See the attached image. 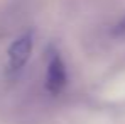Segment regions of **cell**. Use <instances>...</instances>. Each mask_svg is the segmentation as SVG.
I'll list each match as a JSON object with an SVG mask.
<instances>
[{"label":"cell","mask_w":125,"mask_h":124,"mask_svg":"<svg viewBox=\"0 0 125 124\" xmlns=\"http://www.w3.org/2000/svg\"><path fill=\"white\" fill-rule=\"evenodd\" d=\"M32 44H34V34L32 32L22 34L21 38H17L10 44V48H9V66L12 71L21 70L27 63L29 56H31V51H32Z\"/></svg>","instance_id":"7a4b0ae2"},{"label":"cell","mask_w":125,"mask_h":124,"mask_svg":"<svg viewBox=\"0 0 125 124\" xmlns=\"http://www.w3.org/2000/svg\"><path fill=\"white\" fill-rule=\"evenodd\" d=\"M112 32H113L115 36H122V34H125V17L118 22L115 27H113V31H112Z\"/></svg>","instance_id":"3957f363"},{"label":"cell","mask_w":125,"mask_h":124,"mask_svg":"<svg viewBox=\"0 0 125 124\" xmlns=\"http://www.w3.org/2000/svg\"><path fill=\"white\" fill-rule=\"evenodd\" d=\"M68 75H66V66L62 63L61 56L54 51L49 60H47V73H46V88L49 94L58 95L62 88L66 87Z\"/></svg>","instance_id":"6da1fadb"}]
</instances>
